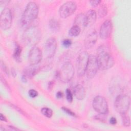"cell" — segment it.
Instances as JSON below:
<instances>
[{"label": "cell", "mask_w": 131, "mask_h": 131, "mask_svg": "<svg viewBox=\"0 0 131 131\" xmlns=\"http://www.w3.org/2000/svg\"><path fill=\"white\" fill-rule=\"evenodd\" d=\"M97 53L96 58L99 69L102 70H108L113 66L114 60L107 47L104 45L100 46Z\"/></svg>", "instance_id": "1"}, {"label": "cell", "mask_w": 131, "mask_h": 131, "mask_svg": "<svg viewBox=\"0 0 131 131\" xmlns=\"http://www.w3.org/2000/svg\"><path fill=\"white\" fill-rule=\"evenodd\" d=\"M38 14V7L37 4L33 2H29L21 16L20 23L22 27L26 29L33 25V22L37 18Z\"/></svg>", "instance_id": "2"}, {"label": "cell", "mask_w": 131, "mask_h": 131, "mask_svg": "<svg viewBox=\"0 0 131 131\" xmlns=\"http://www.w3.org/2000/svg\"><path fill=\"white\" fill-rule=\"evenodd\" d=\"M41 36L40 30L36 25H34L26 29L23 35V39L25 43L34 47L39 42Z\"/></svg>", "instance_id": "3"}, {"label": "cell", "mask_w": 131, "mask_h": 131, "mask_svg": "<svg viewBox=\"0 0 131 131\" xmlns=\"http://www.w3.org/2000/svg\"><path fill=\"white\" fill-rule=\"evenodd\" d=\"M130 106V98L127 95H118L114 102V107L120 115L127 113Z\"/></svg>", "instance_id": "4"}, {"label": "cell", "mask_w": 131, "mask_h": 131, "mask_svg": "<svg viewBox=\"0 0 131 131\" xmlns=\"http://www.w3.org/2000/svg\"><path fill=\"white\" fill-rule=\"evenodd\" d=\"M74 75V68L70 62H67L61 67L58 74V77L63 82L70 81Z\"/></svg>", "instance_id": "5"}, {"label": "cell", "mask_w": 131, "mask_h": 131, "mask_svg": "<svg viewBox=\"0 0 131 131\" xmlns=\"http://www.w3.org/2000/svg\"><path fill=\"white\" fill-rule=\"evenodd\" d=\"M89 57V55L86 51L81 52L78 56L76 65L77 74L79 76H83L85 74Z\"/></svg>", "instance_id": "6"}, {"label": "cell", "mask_w": 131, "mask_h": 131, "mask_svg": "<svg viewBox=\"0 0 131 131\" xmlns=\"http://www.w3.org/2000/svg\"><path fill=\"white\" fill-rule=\"evenodd\" d=\"M93 108L99 114H106L108 111L107 102L104 97L101 96H96L92 103Z\"/></svg>", "instance_id": "7"}, {"label": "cell", "mask_w": 131, "mask_h": 131, "mask_svg": "<svg viewBox=\"0 0 131 131\" xmlns=\"http://www.w3.org/2000/svg\"><path fill=\"white\" fill-rule=\"evenodd\" d=\"M98 69L99 67L96 56L93 55H90L85 73L87 77L91 79L94 78Z\"/></svg>", "instance_id": "8"}, {"label": "cell", "mask_w": 131, "mask_h": 131, "mask_svg": "<svg viewBox=\"0 0 131 131\" xmlns=\"http://www.w3.org/2000/svg\"><path fill=\"white\" fill-rule=\"evenodd\" d=\"M12 15L9 8H5L2 11L0 16V26L2 30L9 29L12 25Z\"/></svg>", "instance_id": "9"}, {"label": "cell", "mask_w": 131, "mask_h": 131, "mask_svg": "<svg viewBox=\"0 0 131 131\" xmlns=\"http://www.w3.org/2000/svg\"><path fill=\"white\" fill-rule=\"evenodd\" d=\"M77 8L76 4L72 1L64 3L59 8V14L61 18H66L72 15Z\"/></svg>", "instance_id": "10"}, {"label": "cell", "mask_w": 131, "mask_h": 131, "mask_svg": "<svg viewBox=\"0 0 131 131\" xmlns=\"http://www.w3.org/2000/svg\"><path fill=\"white\" fill-rule=\"evenodd\" d=\"M57 41L55 38H49L46 41L44 46V52L46 56L48 58H52L56 52Z\"/></svg>", "instance_id": "11"}, {"label": "cell", "mask_w": 131, "mask_h": 131, "mask_svg": "<svg viewBox=\"0 0 131 131\" xmlns=\"http://www.w3.org/2000/svg\"><path fill=\"white\" fill-rule=\"evenodd\" d=\"M42 54L40 49L36 46L33 47L28 54V61L31 65H37L41 60Z\"/></svg>", "instance_id": "12"}, {"label": "cell", "mask_w": 131, "mask_h": 131, "mask_svg": "<svg viewBox=\"0 0 131 131\" xmlns=\"http://www.w3.org/2000/svg\"><path fill=\"white\" fill-rule=\"evenodd\" d=\"M112 30V24L110 20H106L101 25L100 31L99 36L101 39H106L111 35Z\"/></svg>", "instance_id": "13"}, {"label": "cell", "mask_w": 131, "mask_h": 131, "mask_svg": "<svg viewBox=\"0 0 131 131\" xmlns=\"http://www.w3.org/2000/svg\"><path fill=\"white\" fill-rule=\"evenodd\" d=\"M98 35L96 31H93L90 33L85 37L84 41V45L85 48L89 49L94 47L96 43Z\"/></svg>", "instance_id": "14"}, {"label": "cell", "mask_w": 131, "mask_h": 131, "mask_svg": "<svg viewBox=\"0 0 131 131\" xmlns=\"http://www.w3.org/2000/svg\"><path fill=\"white\" fill-rule=\"evenodd\" d=\"M84 16V27L91 26L95 23L97 18V14L95 10L92 9L89 10Z\"/></svg>", "instance_id": "15"}, {"label": "cell", "mask_w": 131, "mask_h": 131, "mask_svg": "<svg viewBox=\"0 0 131 131\" xmlns=\"http://www.w3.org/2000/svg\"><path fill=\"white\" fill-rule=\"evenodd\" d=\"M73 92L75 97L78 100H83L85 96V89L81 84L76 85L74 88Z\"/></svg>", "instance_id": "16"}, {"label": "cell", "mask_w": 131, "mask_h": 131, "mask_svg": "<svg viewBox=\"0 0 131 131\" xmlns=\"http://www.w3.org/2000/svg\"><path fill=\"white\" fill-rule=\"evenodd\" d=\"M39 68L37 65H31L27 67L24 70V75L26 77H32L37 73Z\"/></svg>", "instance_id": "17"}, {"label": "cell", "mask_w": 131, "mask_h": 131, "mask_svg": "<svg viewBox=\"0 0 131 131\" xmlns=\"http://www.w3.org/2000/svg\"><path fill=\"white\" fill-rule=\"evenodd\" d=\"M85 16L83 14L80 13L76 15L74 19V25L79 26L80 28L81 27H84L85 23Z\"/></svg>", "instance_id": "18"}, {"label": "cell", "mask_w": 131, "mask_h": 131, "mask_svg": "<svg viewBox=\"0 0 131 131\" xmlns=\"http://www.w3.org/2000/svg\"><path fill=\"white\" fill-rule=\"evenodd\" d=\"M49 27L51 31L54 32H57L59 30L60 26L59 23L56 20L52 19L49 22Z\"/></svg>", "instance_id": "19"}, {"label": "cell", "mask_w": 131, "mask_h": 131, "mask_svg": "<svg viewBox=\"0 0 131 131\" xmlns=\"http://www.w3.org/2000/svg\"><path fill=\"white\" fill-rule=\"evenodd\" d=\"M81 32V28L76 25H73L69 31V34L71 36H77Z\"/></svg>", "instance_id": "20"}, {"label": "cell", "mask_w": 131, "mask_h": 131, "mask_svg": "<svg viewBox=\"0 0 131 131\" xmlns=\"http://www.w3.org/2000/svg\"><path fill=\"white\" fill-rule=\"evenodd\" d=\"M21 53V47L19 45L16 44L15 45V48L14 49V51L13 52V56L16 60H19L20 57Z\"/></svg>", "instance_id": "21"}, {"label": "cell", "mask_w": 131, "mask_h": 131, "mask_svg": "<svg viewBox=\"0 0 131 131\" xmlns=\"http://www.w3.org/2000/svg\"><path fill=\"white\" fill-rule=\"evenodd\" d=\"M41 112L42 114L47 118H51L53 115L52 110L48 107H43L41 110Z\"/></svg>", "instance_id": "22"}, {"label": "cell", "mask_w": 131, "mask_h": 131, "mask_svg": "<svg viewBox=\"0 0 131 131\" xmlns=\"http://www.w3.org/2000/svg\"><path fill=\"white\" fill-rule=\"evenodd\" d=\"M121 115L122 116L123 125L127 127L129 126L130 124V118L129 116L127 114V113L123 114H121Z\"/></svg>", "instance_id": "23"}, {"label": "cell", "mask_w": 131, "mask_h": 131, "mask_svg": "<svg viewBox=\"0 0 131 131\" xmlns=\"http://www.w3.org/2000/svg\"><path fill=\"white\" fill-rule=\"evenodd\" d=\"M107 14V8L105 6H101L98 10V15L100 17H103Z\"/></svg>", "instance_id": "24"}, {"label": "cell", "mask_w": 131, "mask_h": 131, "mask_svg": "<svg viewBox=\"0 0 131 131\" xmlns=\"http://www.w3.org/2000/svg\"><path fill=\"white\" fill-rule=\"evenodd\" d=\"M66 98L67 101L69 103H71L73 101V94L71 92V91L67 89L66 91Z\"/></svg>", "instance_id": "25"}, {"label": "cell", "mask_w": 131, "mask_h": 131, "mask_svg": "<svg viewBox=\"0 0 131 131\" xmlns=\"http://www.w3.org/2000/svg\"><path fill=\"white\" fill-rule=\"evenodd\" d=\"M62 45L65 48H69L72 45V41L69 39H65L62 40Z\"/></svg>", "instance_id": "26"}, {"label": "cell", "mask_w": 131, "mask_h": 131, "mask_svg": "<svg viewBox=\"0 0 131 131\" xmlns=\"http://www.w3.org/2000/svg\"><path fill=\"white\" fill-rule=\"evenodd\" d=\"M28 94L30 97L33 98H35L36 96H37L38 92L34 89H31L29 91Z\"/></svg>", "instance_id": "27"}, {"label": "cell", "mask_w": 131, "mask_h": 131, "mask_svg": "<svg viewBox=\"0 0 131 131\" xmlns=\"http://www.w3.org/2000/svg\"><path fill=\"white\" fill-rule=\"evenodd\" d=\"M101 1H99V0H93V1H90L89 3L91 4V5L93 7H97L100 3H101Z\"/></svg>", "instance_id": "28"}, {"label": "cell", "mask_w": 131, "mask_h": 131, "mask_svg": "<svg viewBox=\"0 0 131 131\" xmlns=\"http://www.w3.org/2000/svg\"><path fill=\"white\" fill-rule=\"evenodd\" d=\"M62 110L66 112L67 114H68V115H70V116H73V117H76L75 114L74 113H73L72 111H71L70 110H69V108H66V107H62Z\"/></svg>", "instance_id": "29"}, {"label": "cell", "mask_w": 131, "mask_h": 131, "mask_svg": "<svg viewBox=\"0 0 131 131\" xmlns=\"http://www.w3.org/2000/svg\"><path fill=\"white\" fill-rule=\"evenodd\" d=\"M1 66H2V68L3 70V71L6 73V74H9V71L7 69V67H6V66L5 65V64L4 63H3V62H1Z\"/></svg>", "instance_id": "30"}, {"label": "cell", "mask_w": 131, "mask_h": 131, "mask_svg": "<svg viewBox=\"0 0 131 131\" xmlns=\"http://www.w3.org/2000/svg\"><path fill=\"white\" fill-rule=\"evenodd\" d=\"M110 123L112 124V125H114V124H116V123H117V120L116 119V118L114 117H112L110 118Z\"/></svg>", "instance_id": "31"}, {"label": "cell", "mask_w": 131, "mask_h": 131, "mask_svg": "<svg viewBox=\"0 0 131 131\" xmlns=\"http://www.w3.org/2000/svg\"><path fill=\"white\" fill-rule=\"evenodd\" d=\"M56 97L58 98V99H61L63 97V93L60 92V91H59L57 93H56Z\"/></svg>", "instance_id": "32"}, {"label": "cell", "mask_w": 131, "mask_h": 131, "mask_svg": "<svg viewBox=\"0 0 131 131\" xmlns=\"http://www.w3.org/2000/svg\"><path fill=\"white\" fill-rule=\"evenodd\" d=\"M0 119H1V121H5V122H7V120L6 118L2 114H1Z\"/></svg>", "instance_id": "33"}, {"label": "cell", "mask_w": 131, "mask_h": 131, "mask_svg": "<svg viewBox=\"0 0 131 131\" xmlns=\"http://www.w3.org/2000/svg\"><path fill=\"white\" fill-rule=\"evenodd\" d=\"M9 1H0V4L2 6H5L7 4H8L9 3Z\"/></svg>", "instance_id": "34"}, {"label": "cell", "mask_w": 131, "mask_h": 131, "mask_svg": "<svg viewBox=\"0 0 131 131\" xmlns=\"http://www.w3.org/2000/svg\"><path fill=\"white\" fill-rule=\"evenodd\" d=\"M21 80L24 82H27V79H26V76L24 75H23L21 77Z\"/></svg>", "instance_id": "35"}, {"label": "cell", "mask_w": 131, "mask_h": 131, "mask_svg": "<svg viewBox=\"0 0 131 131\" xmlns=\"http://www.w3.org/2000/svg\"><path fill=\"white\" fill-rule=\"evenodd\" d=\"M53 83L51 81L49 83V86H48L49 90H52V89L53 88Z\"/></svg>", "instance_id": "36"}]
</instances>
